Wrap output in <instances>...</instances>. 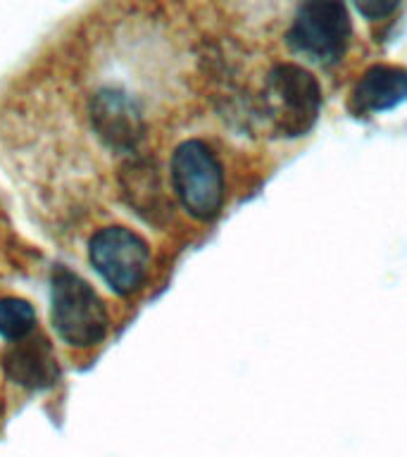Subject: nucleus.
Here are the masks:
<instances>
[{
    "label": "nucleus",
    "instance_id": "nucleus-1",
    "mask_svg": "<svg viewBox=\"0 0 407 457\" xmlns=\"http://www.w3.org/2000/svg\"><path fill=\"white\" fill-rule=\"evenodd\" d=\"M50 320L57 336L74 348L98 345L110 328L105 303L86 278L67 267H55L50 277Z\"/></svg>",
    "mask_w": 407,
    "mask_h": 457
},
{
    "label": "nucleus",
    "instance_id": "nucleus-2",
    "mask_svg": "<svg viewBox=\"0 0 407 457\" xmlns=\"http://www.w3.org/2000/svg\"><path fill=\"white\" fill-rule=\"evenodd\" d=\"M264 114L277 131L286 136H303L317 121L321 105V88L317 79L298 64H277L267 77L262 91Z\"/></svg>",
    "mask_w": 407,
    "mask_h": 457
},
{
    "label": "nucleus",
    "instance_id": "nucleus-3",
    "mask_svg": "<svg viewBox=\"0 0 407 457\" xmlns=\"http://www.w3.org/2000/svg\"><path fill=\"white\" fill-rule=\"evenodd\" d=\"M171 184L181 205L198 220H214L224 203L221 164L207 143L191 138L171 155Z\"/></svg>",
    "mask_w": 407,
    "mask_h": 457
},
{
    "label": "nucleus",
    "instance_id": "nucleus-4",
    "mask_svg": "<svg viewBox=\"0 0 407 457\" xmlns=\"http://www.w3.org/2000/svg\"><path fill=\"white\" fill-rule=\"evenodd\" d=\"M88 260L117 295H131L148 278V243L127 227L100 228L88 243Z\"/></svg>",
    "mask_w": 407,
    "mask_h": 457
},
{
    "label": "nucleus",
    "instance_id": "nucleus-5",
    "mask_svg": "<svg viewBox=\"0 0 407 457\" xmlns=\"http://www.w3.org/2000/svg\"><path fill=\"white\" fill-rule=\"evenodd\" d=\"M350 34L353 27L345 5L331 0L305 3L288 29V43L317 62H336L348 48Z\"/></svg>",
    "mask_w": 407,
    "mask_h": 457
},
{
    "label": "nucleus",
    "instance_id": "nucleus-6",
    "mask_svg": "<svg viewBox=\"0 0 407 457\" xmlns=\"http://www.w3.org/2000/svg\"><path fill=\"white\" fill-rule=\"evenodd\" d=\"M91 124L107 148L131 153L143 141L145 121L138 103L120 86H103L91 98Z\"/></svg>",
    "mask_w": 407,
    "mask_h": 457
},
{
    "label": "nucleus",
    "instance_id": "nucleus-7",
    "mask_svg": "<svg viewBox=\"0 0 407 457\" xmlns=\"http://www.w3.org/2000/svg\"><path fill=\"white\" fill-rule=\"evenodd\" d=\"M3 371L10 381L31 391L50 388L60 378L55 350L41 334H31L21 341L10 343L3 350Z\"/></svg>",
    "mask_w": 407,
    "mask_h": 457
},
{
    "label": "nucleus",
    "instance_id": "nucleus-8",
    "mask_svg": "<svg viewBox=\"0 0 407 457\" xmlns=\"http://www.w3.org/2000/svg\"><path fill=\"white\" fill-rule=\"evenodd\" d=\"M120 181L127 203L145 221H160L164 214L171 212V205L164 198L155 164L150 162V160H138V157L129 160L121 167Z\"/></svg>",
    "mask_w": 407,
    "mask_h": 457
},
{
    "label": "nucleus",
    "instance_id": "nucleus-9",
    "mask_svg": "<svg viewBox=\"0 0 407 457\" xmlns=\"http://www.w3.org/2000/svg\"><path fill=\"white\" fill-rule=\"evenodd\" d=\"M407 100V70L395 64H374L364 71L353 93L357 112H384Z\"/></svg>",
    "mask_w": 407,
    "mask_h": 457
},
{
    "label": "nucleus",
    "instance_id": "nucleus-10",
    "mask_svg": "<svg viewBox=\"0 0 407 457\" xmlns=\"http://www.w3.org/2000/svg\"><path fill=\"white\" fill-rule=\"evenodd\" d=\"M36 331V310L24 298H0V336L21 341Z\"/></svg>",
    "mask_w": 407,
    "mask_h": 457
},
{
    "label": "nucleus",
    "instance_id": "nucleus-11",
    "mask_svg": "<svg viewBox=\"0 0 407 457\" xmlns=\"http://www.w3.org/2000/svg\"><path fill=\"white\" fill-rule=\"evenodd\" d=\"M395 3H386V0H370V3H357V10L370 17V20H377V17H384V14L393 12L395 10Z\"/></svg>",
    "mask_w": 407,
    "mask_h": 457
}]
</instances>
